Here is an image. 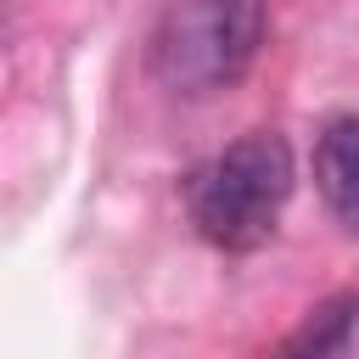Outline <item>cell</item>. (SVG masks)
Here are the masks:
<instances>
[{
	"instance_id": "cell-2",
	"label": "cell",
	"mask_w": 359,
	"mask_h": 359,
	"mask_svg": "<svg viewBox=\"0 0 359 359\" xmlns=\"http://www.w3.org/2000/svg\"><path fill=\"white\" fill-rule=\"evenodd\" d=\"M264 39V0H174L151 34V73L174 95L230 90Z\"/></svg>"
},
{
	"instance_id": "cell-1",
	"label": "cell",
	"mask_w": 359,
	"mask_h": 359,
	"mask_svg": "<svg viewBox=\"0 0 359 359\" xmlns=\"http://www.w3.org/2000/svg\"><path fill=\"white\" fill-rule=\"evenodd\" d=\"M286 196H292V146L269 129L241 135L236 146L196 163L191 180H185L191 224L224 252L264 247L280 224Z\"/></svg>"
},
{
	"instance_id": "cell-3",
	"label": "cell",
	"mask_w": 359,
	"mask_h": 359,
	"mask_svg": "<svg viewBox=\"0 0 359 359\" xmlns=\"http://www.w3.org/2000/svg\"><path fill=\"white\" fill-rule=\"evenodd\" d=\"M314 180L337 224L359 241V118H331L314 146Z\"/></svg>"
}]
</instances>
